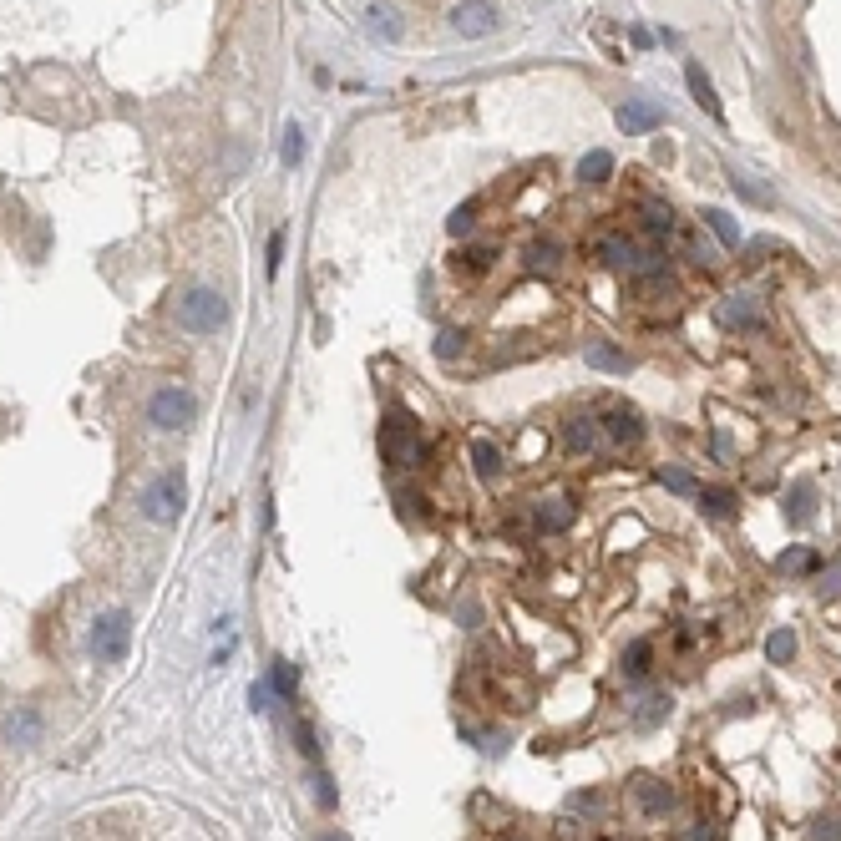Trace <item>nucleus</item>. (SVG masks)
I'll use <instances>...</instances> for the list:
<instances>
[{"mask_svg":"<svg viewBox=\"0 0 841 841\" xmlns=\"http://www.w3.org/2000/svg\"><path fill=\"white\" fill-rule=\"evenodd\" d=\"M178 325H183L188 335H218V330L228 325V299H223L218 289H208V284L188 289V294L178 299Z\"/></svg>","mask_w":841,"mask_h":841,"instance_id":"1","label":"nucleus"},{"mask_svg":"<svg viewBox=\"0 0 841 841\" xmlns=\"http://www.w3.org/2000/svg\"><path fill=\"white\" fill-rule=\"evenodd\" d=\"M380 456H386L391 467H421V456H426V441H421V431L406 421V416H386L380 421Z\"/></svg>","mask_w":841,"mask_h":841,"instance_id":"2","label":"nucleus"},{"mask_svg":"<svg viewBox=\"0 0 841 841\" xmlns=\"http://www.w3.org/2000/svg\"><path fill=\"white\" fill-rule=\"evenodd\" d=\"M193 421H198V401H193L188 391H178V386L152 391V401H147V426H158V431H188Z\"/></svg>","mask_w":841,"mask_h":841,"instance_id":"3","label":"nucleus"},{"mask_svg":"<svg viewBox=\"0 0 841 841\" xmlns=\"http://www.w3.org/2000/svg\"><path fill=\"white\" fill-rule=\"evenodd\" d=\"M142 517L158 522V527H173L183 517V477L178 472H163L158 482L142 492Z\"/></svg>","mask_w":841,"mask_h":841,"instance_id":"4","label":"nucleus"},{"mask_svg":"<svg viewBox=\"0 0 841 841\" xmlns=\"http://www.w3.org/2000/svg\"><path fill=\"white\" fill-rule=\"evenodd\" d=\"M127 644H132V619L122 614V608H112V614H102V619L92 624V654H97L102 664L127 659Z\"/></svg>","mask_w":841,"mask_h":841,"instance_id":"5","label":"nucleus"},{"mask_svg":"<svg viewBox=\"0 0 841 841\" xmlns=\"http://www.w3.org/2000/svg\"><path fill=\"white\" fill-rule=\"evenodd\" d=\"M497 26H502V16H497L492 0H462V6L451 11V31L467 36V41H482V36H492Z\"/></svg>","mask_w":841,"mask_h":841,"instance_id":"6","label":"nucleus"},{"mask_svg":"<svg viewBox=\"0 0 841 841\" xmlns=\"http://www.w3.org/2000/svg\"><path fill=\"white\" fill-rule=\"evenodd\" d=\"M598 426H603V441H614V446H639L644 441V421H639L634 406H608Z\"/></svg>","mask_w":841,"mask_h":841,"instance_id":"7","label":"nucleus"},{"mask_svg":"<svg viewBox=\"0 0 841 841\" xmlns=\"http://www.w3.org/2000/svg\"><path fill=\"white\" fill-rule=\"evenodd\" d=\"M6 745H16V750H31V745H41V735H46V720H41V710H31V705H16L11 715H6Z\"/></svg>","mask_w":841,"mask_h":841,"instance_id":"8","label":"nucleus"},{"mask_svg":"<svg viewBox=\"0 0 841 841\" xmlns=\"http://www.w3.org/2000/svg\"><path fill=\"white\" fill-rule=\"evenodd\" d=\"M619 127H624V137H644V132L664 127V112H659L649 97H624V107H619Z\"/></svg>","mask_w":841,"mask_h":841,"instance_id":"9","label":"nucleus"},{"mask_svg":"<svg viewBox=\"0 0 841 841\" xmlns=\"http://www.w3.org/2000/svg\"><path fill=\"white\" fill-rule=\"evenodd\" d=\"M365 36L370 41H380V46H396L401 36H406V21H401V11L396 6H365Z\"/></svg>","mask_w":841,"mask_h":841,"instance_id":"10","label":"nucleus"},{"mask_svg":"<svg viewBox=\"0 0 841 841\" xmlns=\"http://www.w3.org/2000/svg\"><path fill=\"white\" fill-rule=\"evenodd\" d=\"M715 315H720V325H725V330L745 335V330H755V325H760V304H755V294H725Z\"/></svg>","mask_w":841,"mask_h":841,"instance_id":"11","label":"nucleus"},{"mask_svg":"<svg viewBox=\"0 0 841 841\" xmlns=\"http://www.w3.org/2000/svg\"><path fill=\"white\" fill-rule=\"evenodd\" d=\"M583 365H588V370H603V375H629V370H634V355L619 350V345H608V340H588V345H583Z\"/></svg>","mask_w":841,"mask_h":841,"instance_id":"12","label":"nucleus"},{"mask_svg":"<svg viewBox=\"0 0 841 841\" xmlns=\"http://www.w3.org/2000/svg\"><path fill=\"white\" fill-rule=\"evenodd\" d=\"M563 446H568L573 456H593V451L603 446V426H598L593 416H568V421H563Z\"/></svg>","mask_w":841,"mask_h":841,"instance_id":"13","label":"nucleus"},{"mask_svg":"<svg viewBox=\"0 0 841 841\" xmlns=\"http://www.w3.org/2000/svg\"><path fill=\"white\" fill-rule=\"evenodd\" d=\"M634 796H639V806H644L649 816H669V811H674V786H664V781H649V776H644V781L634 786Z\"/></svg>","mask_w":841,"mask_h":841,"instance_id":"14","label":"nucleus"},{"mask_svg":"<svg viewBox=\"0 0 841 841\" xmlns=\"http://www.w3.org/2000/svg\"><path fill=\"white\" fill-rule=\"evenodd\" d=\"M684 82H690V97L710 112V117H720V97H715V82H710V76H705V66L700 61H690V66H684Z\"/></svg>","mask_w":841,"mask_h":841,"instance_id":"15","label":"nucleus"},{"mask_svg":"<svg viewBox=\"0 0 841 841\" xmlns=\"http://www.w3.org/2000/svg\"><path fill=\"white\" fill-rule=\"evenodd\" d=\"M492 259H497V249H492V244H472V249H462V254H451V269L472 279V274H487V269H492Z\"/></svg>","mask_w":841,"mask_h":841,"instance_id":"16","label":"nucleus"},{"mask_svg":"<svg viewBox=\"0 0 841 841\" xmlns=\"http://www.w3.org/2000/svg\"><path fill=\"white\" fill-rule=\"evenodd\" d=\"M472 462H477V477H482V482H497V477H502V467H507L497 441H472Z\"/></svg>","mask_w":841,"mask_h":841,"instance_id":"17","label":"nucleus"},{"mask_svg":"<svg viewBox=\"0 0 841 841\" xmlns=\"http://www.w3.org/2000/svg\"><path fill=\"white\" fill-rule=\"evenodd\" d=\"M578 178H583V183H608V178H614V152H603V147L583 152V163H578Z\"/></svg>","mask_w":841,"mask_h":841,"instance_id":"18","label":"nucleus"},{"mask_svg":"<svg viewBox=\"0 0 841 841\" xmlns=\"http://www.w3.org/2000/svg\"><path fill=\"white\" fill-rule=\"evenodd\" d=\"M730 188L745 198V203H755V208H776V188H766V183H755L750 173H730Z\"/></svg>","mask_w":841,"mask_h":841,"instance_id":"19","label":"nucleus"},{"mask_svg":"<svg viewBox=\"0 0 841 841\" xmlns=\"http://www.w3.org/2000/svg\"><path fill=\"white\" fill-rule=\"evenodd\" d=\"M538 527H543V532L573 527V502H568V497H548V502L538 507Z\"/></svg>","mask_w":841,"mask_h":841,"instance_id":"20","label":"nucleus"},{"mask_svg":"<svg viewBox=\"0 0 841 841\" xmlns=\"http://www.w3.org/2000/svg\"><path fill=\"white\" fill-rule=\"evenodd\" d=\"M619 669H624V679H644V674L654 669V644H649V639L629 644V649H624V664H619Z\"/></svg>","mask_w":841,"mask_h":841,"instance_id":"21","label":"nucleus"},{"mask_svg":"<svg viewBox=\"0 0 841 841\" xmlns=\"http://www.w3.org/2000/svg\"><path fill=\"white\" fill-rule=\"evenodd\" d=\"M700 218L710 223V234H715V239H720L725 249H740V228H735V218H730L725 208H705Z\"/></svg>","mask_w":841,"mask_h":841,"instance_id":"22","label":"nucleus"},{"mask_svg":"<svg viewBox=\"0 0 841 841\" xmlns=\"http://www.w3.org/2000/svg\"><path fill=\"white\" fill-rule=\"evenodd\" d=\"M558 259H563V249H558L553 239L527 244V269H532V274H538V269H543V274H553V269H558Z\"/></svg>","mask_w":841,"mask_h":841,"instance_id":"23","label":"nucleus"},{"mask_svg":"<svg viewBox=\"0 0 841 841\" xmlns=\"http://www.w3.org/2000/svg\"><path fill=\"white\" fill-rule=\"evenodd\" d=\"M811 497H816V492H811L806 482H796V487H791V502H786V522H791V527H806V522H811V512H816V507H811Z\"/></svg>","mask_w":841,"mask_h":841,"instance_id":"24","label":"nucleus"},{"mask_svg":"<svg viewBox=\"0 0 841 841\" xmlns=\"http://www.w3.org/2000/svg\"><path fill=\"white\" fill-rule=\"evenodd\" d=\"M269 684H274V695H279V700H294V690H299L294 664H289V659H274V664H269Z\"/></svg>","mask_w":841,"mask_h":841,"instance_id":"25","label":"nucleus"},{"mask_svg":"<svg viewBox=\"0 0 841 841\" xmlns=\"http://www.w3.org/2000/svg\"><path fill=\"white\" fill-rule=\"evenodd\" d=\"M695 497H700V507H705L710 517H730V512H735V492H725V487H700Z\"/></svg>","mask_w":841,"mask_h":841,"instance_id":"26","label":"nucleus"},{"mask_svg":"<svg viewBox=\"0 0 841 841\" xmlns=\"http://www.w3.org/2000/svg\"><path fill=\"white\" fill-rule=\"evenodd\" d=\"M279 158H284V168H299V163H304V127H299V122H289V127H284V147H279Z\"/></svg>","mask_w":841,"mask_h":841,"instance_id":"27","label":"nucleus"},{"mask_svg":"<svg viewBox=\"0 0 841 841\" xmlns=\"http://www.w3.org/2000/svg\"><path fill=\"white\" fill-rule=\"evenodd\" d=\"M644 228H649L654 239H659V234H669V228H674V208H669V203H659V198H654V203H644Z\"/></svg>","mask_w":841,"mask_h":841,"instance_id":"28","label":"nucleus"},{"mask_svg":"<svg viewBox=\"0 0 841 841\" xmlns=\"http://www.w3.org/2000/svg\"><path fill=\"white\" fill-rule=\"evenodd\" d=\"M218 634H223V639H213V654H208V664H228V659H234V649H239L234 619H223V624H218Z\"/></svg>","mask_w":841,"mask_h":841,"instance_id":"29","label":"nucleus"},{"mask_svg":"<svg viewBox=\"0 0 841 841\" xmlns=\"http://www.w3.org/2000/svg\"><path fill=\"white\" fill-rule=\"evenodd\" d=\"M477 228V203H462V208H451V218H446V234L451 239H467Z\"/></svg>","mask_w":841,"mask_h":841,"instance_id":"30","label":"nucleus"},{"mask_svg":"<svg viewBox=\"0 0 841 841\" xmlns=\"http://www.w3.org/2000/svg\"><path fill=\"white\" fill-rule=\"evenodd\" d=\"M766 654H771V664H791V659H796V634H791V629H776V634L766 639Z\"/></svg>","mask_w":841,"mask_h":841,"instance_id":"31","label":"nucleus"},{"mask_svg":"<svg viewBox=\"0 0 841 841\" xmlns=\"http://www.w3.org/2000/svg\"><path fill=\"white\" fill-rule=\"evenodd\" d=\"M669 705H674L669 695H654V700H644V710L634 715V725H639V730H654L659 720H669Z\"/></svg>","mask_w":841,"mask_h":841,"instance_id":"32","label":"nucleus"},{"mask_svg":"<svg viewBox=\"0 0 841 841\" xmlns=\"http://www.w3.org/2000/svg\"><path fill=\"white\" fill-rule=\"evenodd\" d=\"M462 350H467V335H462V330H441V335H436V360H446V365H451Z\"/></svg>","mask_w":841,"mask_h":841,"instance_id":"33","label":"nucleus"},{"mask_svg":"<svg viewBox=\"0 0 841 841\" xmlns=\"http://www.w3.org/2000/svg\"><path fill=\"white\" fill-rule=\"evenodd\" d=\"M659 482H664L669 492H679V497H695V492H700V482H695L690 472H674V467H664V472H659Z\"/></svg>","mask_w":841,"mask_h":841,"instance_id":"34","label":"nucleus"},{"mask_svg":"<svg viewBox=\"0 0 841 841\" xmlns=\"http://www.w3.org/2000/svg\"><path fill=\"white\" fill-rule=\"evenodd\" d=\"M811 568H816V553H806V548L781 553V573H811Z\"/></svg>","mask_w":841,"mask_h":841,"instance_id":"35","label":"nucleus"},{"mask_svg":"<svg viewBox=\"0 0 841 841\" xmlns=\"http://www.w3.org/2000/svg\"><path fill=\"white\" fill-rule=\"evenodd\" d=\"M249 705H254L259 715H264V710H274V684H269V679H259L254 690H249Z\"/></svg>","mask_w":841,"mask_h":841,"instance_id":"36","label":"nucleus"},{"mask_svg":"<svg viewBox=\"0 0 841 841\" xmlns=\"http://www.w3.org/2000/svg\"><path fill=\"white\" fill-rule=\"evenodd\" d=\"M294 740H299V750H304V755H310V760H315V766H320V745H315V730H310V725H304V720L294 725Z\"/></svg>","mask_w":841,"mask_h":841,"instance_id":"37","label":"nucleus"},{"mask_svg":"<svg viewBox=\"0 0 841 841\" xmlns=\"http://www.w3.org/2000/svg\"><path fill=\"white\" fill-rule=\"evenodd\" d=\"M315 801L325 806V811H335V786H330V776L315 766Z\"/></svg>","mask_w":841,"mask_h":841,"instance_id":"38","label":"nucleus"},{"mask_svg":"<svg viewBox=\"0 0 841 841\" xmlns=\"http://www.w3.org/2000/svg\"><path fill=\"white\" fill-rule=\"evenodd\" d=\"M279 259H284V234L274 228V234H269V274L279 269Z\"/></svg>","mask_w":841,"mask_h":841,"instance_id":"39","label":"nucleus"},{"mask_svg":"<svg viewBox=\"0 0 841 841\" xmlns=\"http://www.w3.org/2000/svg\"><path fill=\"white\" fill-rule=\"evenodd\" d=\"M715 456H720V462H730V456H735V446H730L725 431H715Z\"/></svg>","mask_w":841,"mask_h":841,"instance_id":"40","label":"nucleus"},{"mask_svg":"<svg viewBox=\"0 0 841 841\" xmlns=\"http://www.w3.org/2000/svg\"><path fill=\"white\" fill-rule=\"evenodd\" d=\"M320 841H345V836H340V831H325V836H320Z\"/></svg>","mask_w":841,"mask_h":841,"instance_id":"41","label":"nucleus"}]
</instances>
